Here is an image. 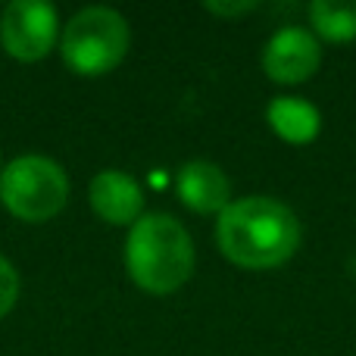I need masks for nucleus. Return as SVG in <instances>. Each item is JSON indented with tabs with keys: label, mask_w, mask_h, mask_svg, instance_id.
Returning <instances> with one entry per match:
<instances>
[{
	"label": "nucleus",
	"mask_w": 356,
	"mask_h": 356,
	"mask_svg": "<svg viewBox=\"0 0 356 356\" xmlns=\"http://www.w3.org/2000/svg\"><path fill=\"white\" fill-rule=\"evenodd\" d=\"M175 191L188 209L200 216H219L232 203V181L225 169L209 160H191L178 169Z\"/></svg>",
	"instance_id": "6e6552de"
},
{
	"label": "nucleus",
	"mask_w": 356,
	"mask_h": 356,
	"mask_svg": "<svg viewBox=\"0 0 356 356\" xmlns=\"http://www.w3.org/2000/svg\"><path fill=\"white\" fill-rule=\"evenodd\" d=\"M60 41V13L47 0H13L0 13V47L19 63H38Z\"/></svg>",
	"instance_id": "39448f33"
},
{
	"label": "nucleus",
	"mask_w": 356,
	"mask_h": 356,
	"mask_svg": "<svg viewBox=\"0 0 356 356\" xmlns=\"http://www.w3.org/2000/svg\"><path fill=\"white\" fill-rule=\"evenodd\" d=\"M125 272L141 291L166 297L188 284L197 250L188 228L169 213H144L125 234Z\"/></svg>",
	"instance_id": "f03ea898"
},
{
	"label": "nucleus",
	"mask_w": 356,
	"mask_h": 356,
	"mask_svg": "<svg viewBox=\"0 0 356 356\" xmlns=\"http://www.w3.org/2000/svg\"><path fill=\"white\" fill-rule=\"evenodd\" d=\"M322 66V44L303 25H284L266 41L263 69L278 85H303Z\"/></svg>",
	"instance_id": "423d86ee"
},
{
	"label": "nucleus",
	"mask_w": 356,
	"mask_h": 356,
	"mask_svg": "<svg viewBox=\"0 0 356 356\" xmlns=\"http://www.w3.org/2000/svg\"><path fill=\"white\" fill-rule=\"evenodd\" d=\"M266 122L275 131L282 141L288 144H313L322 131V113L316 104L294 94H282V97H272L266 106Z\"/></svg>",
	"instance_id": "1a4fd4ad"
},
{
	"label": "nucleus",
	"mask_w": 356,
	"mask_h": 356,
	"mask_svg": "<svg viewBox=\"0 0 356 356\" xmlns=\"http://www.w3.org/2000/svg\"><path fill=\"white\" fill-rule=\"evenodd\" d=\"M0 169H3V160H0Z\"/></svg>",
	"instance_id": "ddd939ff"
},
{
	"label": "nucleus",
	"mask_w": 356,
	"mask_h": 356,
	"mask_svg": "<svg viewBox=\"0 0 356 356\" xmlns=\"http://www.w3.org/2000/svg\"><path fill=\"white\" fill-rule=\"evenodd\" d=\"M19 288H22V284H19L16 266H13L6 257H0V319H3V316L10 313L13 307H16Z\"/></svg>",
	"instance_id": "9b49d317"
},
{
	"label": "nucleus",
	"mask_w": 356,
	"mask_h": 356,
	"mask_svg": "<svg viewBox=\"0 0 356 356\" xmlns=\"http://www.w3.org/2000/svg\"><path fill=\"white\" fill-rule=\"evenodd\" d=\"M207 13H216V16H225V19H238L244 13H253L257 10V0H244V3H219V0H209L203 3Z\"/></svg>",
	"instance_id": "f8f14e48"
},
{
	"label": "nucleus",
	"mask_w": 356,
	"mask_h": 356,
	"mask_svg": "<svg viewBox=\"0 0 356 356\" xmlns=\"http://www.w3.org/2000/svg\"><path fill=\"white\" fill-rule=\"evenodd\" d=\"M131 47L129 19L113 6H85L60 31V56L69 72L97 79L122 66Z\"/></svg>",
	"instance_id": "7ed1b4c3"
},
{
	"label": "nucleus",
	"mask_w": 356,
	"mask_h": 356,
	"mask_svg": "<svg viewBox=\"0 0 356 356\" xmlns=\"http://www.w3.org/2000/svg\"><path fill=\"white\" fill-rule=\"evenodd\" d=\"M69 175L44 154H22L0 169V203L22 222H47L66 207Z\"/></svg>",
	"instance_id": "20e7f679"
},
{
	"label": "nucleus",
	"mask_w": 356,
	"mask_h": 356,
	"mask_svg": "<svg viewBox=\"0 0 356 356\" xmlns=\"http://www.w3.org/2000/svg\"><path fill=\"white\" fill-rule=\"evenodd\" d=\"M303 225L278 197H241L216 216V244L241 269H278L297 253Z\"/></svg>",
	"instance_id": "f257e3e1"
},
{
	"label": "nucleus",
	"mask_w": 356,
	"mask_h": 356,
	"mask_svg": "<svg viewBox=\"0 0 356 356\" xmlns=\"http://www.w3.org/2000/svg\"><path fill=\"white\" fill-rule=\"evenodd\" d=\"M88 200L97 219L110 225H135L144 216V188L122 169H100L88 184Z\"/></svg>",
	"instance_id": "0eeeda50"
},
{
	"label": "nucleus",
	"mask_w": 356,
	"mask_h": 356,
	"mask_svg": "<svg viewBox=\"0 0 356 356\" xmlns=\"http://www.w3.org/2000/svg\"><path fill=\"white\" fill-rule=\"evenodd\" d=\"M309 25L322 41L344 44L356 38V0H316L309 3Z\"/></svg>",
	"instance_id": "9d476101"
}]
</instances>
